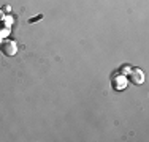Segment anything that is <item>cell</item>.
<instances>
[{"mask_svg": "<svg viewBox=\"0 0 149 142\" xmlns=\"http://www.w3.org/2000/svg\"><path fill=\"white\" fill-rule=\"evenodd\" d=\"M111 87L114 88L116 92H122V90H125V88L129 87V79H127V76L120 74L119 71L113 73V76H111Z\"/></svg>", "mask_w": 149, "mask_h": 142, "instance_id": "cell-1", "label": "cell"}, {"mask_svg": "<svg viewBox=\"0 0 149 142\" xmlns=\"http://www.w3.org/2000/svg\"><path fill=\"white\" fill-rule=\"evenodd\" d=\"M0 51H2L6 57L16 55V54H17V43H16L15 40L5 38V40H2V44H0Z\"/></svg>", "mask_w": 149, "mask_h": 142, "instance_id": "cell-2", "label": "cell"}, {"mask_svg": "<svg viewBox=\"0 0 149 142\" xmlns=\"http://www.w3.org/2000/svg\"><path fill=\"white\" fill-rule=\"evenodd\" d=\"M127 79H129V82L133 84V85H141V84H144V79H146V77H144V71L141 68H133L132 66Z\"/></svg>", "mask_w": 149, "mask_h": 142, "instance_id": "cell-3", "label": "cell"}, {"mask_svg": "<svg viewBox=\"0 0 149 142\" xmlns=\"http://www.w3.org/2000/svg\"><path fill=\"white\" fill-rule=\"evenodd\" d=\"M10 33H11V28L6 27L3 22H0V40H5V38H8Z\"/></svg>", "mask_w": 149, "mask_h": 142, "instance_id": "cell-4", "label": "cell"}, {"mask_svg": "<svg viewBox=\"0 0 149 142\" xmlns=\"http://www.w3.org/2000/svg\"><path fill=\"white\" fill-rule=\"evenodd\" d=\"M3 24H5L6 27H10L11 28V26L15 24V17L11 16V14H5V17H3V21H2Z\"/></svg>", "mask_w": 149, "mask_h": 142, "instance_id": "cell-5", "label": "cell"}, {"mask_svg": "<svg viewBox=\"0 0 149 142\" xmlns=\"http://www.w3.org/2000/svg\"><path fill=\"white\" fill-rule=\"evenodd\" d=\"M130 70H132V66H130V65H127V63H124V65H120L119 73H120V74H124V76H129Z\"/></svg>", "mask_w": 149, "mask_h": 142, "instance_id": "cell-6", "label": "cell"}, {"mask_svg": "<svg viewBox=\"0 0 149 142\" xmlns=\"http://www.w3.org/2000/svg\"><path fill=\"white\" fill-rule=\"evenodd\" d=\"M41 17H43V14H38V16H35V17H32V19H30V24H32V22H37V21H40V19H41Z\"/></svg>", "mask_w": 149, "mask_h": 142, "instance_id": "cell-7", "label": "cell"}, {"mask_svg": "<svg viewBox=\"0 0 149 142\" xmlns=\"http://www.w3.org/2000/svg\"><path fill=\"white\" fill-rule=\"evenodd\" d=\"M2 10H3V11H5V14H6V13H10V11H11V6H10V5H5Z\"/></svg>", "mask_w": 149, "mask_h": 142, "instance_id": "cell-8", "label": "cell"}, {"mask_svg": "<svg viewBox=\"0 0 149 142\" xmlns=\"http://www.w3.org/2000/svg\"><path fill=\"white\" fill-rule=\"evenodd\" d=\"M3 17H5V11H3L2 8H0V22L3 21Z\"/></svg>", "mask_w": 149, "mask_h": 142, "instance_id": "cell-9", "label": "cell"}, {"mask_svg": "<svg viewBox=\"0 0 149 142\" xmlns=\"http://www.w3.org/2000/svg\"><path fill=\"white\" fill-rule=\"evenodd\" d=\"M0 44H2V40H0Z\"/></svg>", "mask_w": 149, "mask_h": 142, "instance_id": "cell-10", "label": "cell"}]
</instances>
